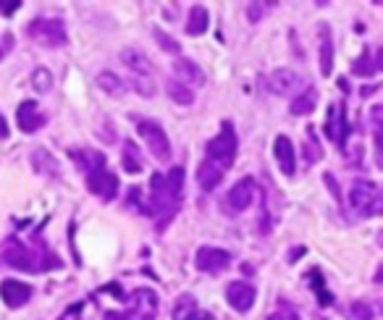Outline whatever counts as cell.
Listing matches in <instances>:
<instances>
[{"instance_id": "obj_39", "label": "cell", "mask_w": 383, "mask_h": 320, "mask_svg": "<svg viewBox=\"0 0 383 320\" xmlns=\"http://www.w3.org/2000/svg\"><path fill=\"white\" fill-rule=\"evenodd\" d=\"M79 310H82V305H74L71 310H66V312H63V318H60V320H82Z\"/></svg>"}, {"instance_id": "obj_6", "label": "cell", "mask_w": 383, "mask_h": 320, "mask_svg": "<svg viewBox=\"0 0 383 320\" xmlns=\"http://www.w3.org/2000/svg\"><path fill=\"white\" fill-rule=\"evenodd\" d=\"M137 131H139V137L145 139V145L150 147V152L155 155L158 160H165L171 158V142H168V134L163 131V126L158 121H150V118H139L137 121Z\"/></svg>"}, {"instance_id": "obj_7", "label": "cell", "mask_w": 383, "mask_h": 320, "mask_svg": "<svg viewBox=\"0 0 383 320\" xmlns=\"http://www.w3.org/2000/svg\"><path fill=\"white\" fill-rule=\"evenodd\" d=\"M255 190H257V184H255V179H252V176L239 179L234 187L229 190V194H226V200H223V210H226L229 216H239V213H244V210L252 205V200H255Z\"/></svg>"}, {"instance_id": "obj_15", "label": "cell", "mask_w": 383, "mask_h": 320, "mask_svg": "<svg viewBox=\"0 0 383 320\" xmlns=\"http://www.w3.org/2000/svg\"><path fill=\"white\" fill-rule=\"evenodd\" d=\"M0 297H3V302L8 307H21L27 305L32 299V286L30 284H24V281H16V278H5L3 284H0Z\"/></svg>"}, {"instance_id": "obj_11", "label": "cell", "mask_w": 383, "mask_h": 320, "mask_svg": "<svg viewBox=\"0 0 383 320\" xmlns=\"http://www.w3.org/2000/svg\"><path fill=\"white\" fill-rule=\"evenodd\" d=\"M194 262L202 273H223L231 265V255L221 247H200Z\"/></svg>"}, {"instance_id": "obj_26", "label": "cell", "mask_w": 383, "mask_h": 320, "mask_svg": "<svg viewBox=\"0 0 383 320\" xmlns=\"http://www.w3.org/2000/svg\"><path fill=\"white\" fill-rule=\"evenodd\" d=\"M165 92H168V98L176 102V105H192L194 102V92L189 87H184L181 82H165Z\"/></svg>"}, {"instance_id": "obj_36", "label": "cell", "mask_w": 383, "mask_h": 320, "mask_svg": "<svg viewBox=\"0 0 383 320\" xmlns=\"http://www.w3.org/2000/svg\"><path fill=\"white\" fill-rule=\"evenodd\" d=\"M263 11H266V5H260V3H250V5H247V14H250L252 24H255V21H260Z\"/></svg>"}, {"instance_id": "obj_19", "label": "cell", "mask_w": 383, "mask_h": 320, "mask_svg": "<svg viewBox=\"0 0 383 320\" xmlns=\"http://www.w3.org/2000/svg\"><path fill=\"white\" fill-rule=\"evenodd\" d=\"M318 63H321V73L323 76L334 71V37H331V27L328 24L318 27Z\"/></svg>"}, {"instance_id": "obj_25", "label": "cell", "mask_w": 383, "mask_h": 320, "mask_svg": "<svg viewBox=\"0 0 383 320\" xmlns=\"http://www.w3.org/2000/svg\"><path fill=\"white\" fill-rule=\"evenodd\" d=\"M121 163H124V171L126 174H139L145 160H142V152L139 147L132 145V142H124V152H121Z\"/></svg>"}, {"instance_id": "obj_8", "label": "cell", "mask_w": 383, "mask_h": 320, "mask_svg": "<svg viewBox=\"0 0 383 320\" xmlns=\"http://www.w3.org/2000/svg\"><path fill=\"white\" fill-rule=\"evenodd\" d=\"M325 137L331 142H336L339 150L347 145V137H349V121H347V105L344 102H334L328 108V116H325Z\"/></svg>"}, {"instance_id": "obj_17", "label": "cell", "mask_w": 383, "mask_h": 320, "mask_svg": "<svg viewBox=\"0 0 383 320\" xmlns=\"http://www.w3.org/2000/svg\"><path fill=\"white\" fill-rule=\"evenodd\" d=\"M273 155H276V163H279L281 174L286 176H294L297 171V150L292 145V139L289 137H276V142H273Z\"/></svg>"}, {"instance_id": "obj_20", "label": "cell", "mask_w": 383, "mask_h": 320, "mask_svg": "<svg viewBox=\"0 0 383 320\" xmlns=\"http://www.w3.org/2000/svg\"><path fill=\"white\" fill-rule=\"evenodd\" d=\"M32 165H34V171L40 176H47V179H58L60 176V165H58V160L53 158L47 150H34L32 152Z\"/></svg>"}, {"instance_id": "obj_37", "label": "cell", "mask_w": 383, "mask_h": 320, "mask_svg": "<svg viewBox=\"0 0 383 320\" xmlns=\"http://www.w3.org/2000/svg\"><path fill=\"white\" fill-rule=\"evenodd\" d=\"M103 320H132V315H126V312H118V310H108Z\"/></svg>"}, {"instance_id": "obj_22", "label": "cell", "mask_w": 383, "mask_h": 320, "mask_svg": "<svg viewBox=\"0 0 383 320\" xmlns=\"http://www.w3.org/2000/svg\"><path fill=\"white\" fill-rule=\"evenodd\" d=\"M207 27H210L207 8L205 5H192L189 21H187V34H192V37H200V34H205L207 32Z\"/></svg>"}, {"instance_id": "obj_21", "label": "cell", "mask_w": 383, "mask_h": 320, "mask_svg": "<svg viewBox=\"0 0 383 320\" xmlns=\"http://www.w3.org/2000/svg\"><path fill=\"white\" fill-rule=\"evenodd\" d=\"M223 171L221 168H216L213 163H207V160H202L200 163V168H197V181H200V187H202V192H213L216 187H221L223 181Z\"/></svg>"}, {"instance_id": "obj_31", "label": "cell", "mask_w": 383, "mask_h": 320, "mask_svg": "<svg viewBox=\"0 0 383 320\" xmlns=\"http://www.w3.org/2000/svg\"><path fill=\"white\" fill-rule=\"evenodd\" d=\"M32 87H34V92H47V89L53 87V73L47 71V69H34Z\"/></svg>"}, {"instance_id": "obj_9", "label": "cell", "mask_w": 383, "mask_h": 320, "mask_svg": "<svg viewBox=\"0 0 383 320\" xmlns=\"http://www.w3.org/2000/svg\"><path fill=\"white\" fill-rule=\"evenodd\" d=\"M87 190L92 192V194H97L100 200H113L118 194V179L116 174H111L105 165H100V168H92V171H87Z\"/></svg>"}, {"instance_id": "obj_5", "label": "cell", "mask_w": 383, "mask_h": 320, "mask_svg": "<svg viewBox=\"0 0 383 320\" xmlns=\"http://www.w3.org/2000/svg\"><path fill=\"white\" fill-rule=\"evenodd\" d=\"M30 37L43 47H63L69 43V34H66V24L58 16H37L30 24Z\"/></svg>"}, {"instance_id": "obj_3", "label": "cell", "mask_w": 383, "mask_h": 320, "mask_svg": "<svg viewBox=\"0 0 383 320\" xmlns=\"http://www.w3.org/2000/svg\"><path fill=\"white\" fill-rule=\"evenodd\" d=\"M349 205L354 207V213L362 216V218L381 216L383 210L381 187L375 181H368V179H357L349 187Z\"/></svg>"}, {"instance_id": "obj_32", "label": "cell", "mask_w": 383, "mask_h": 320, "mask_svg": "<svg viewBox=\"0 0 383 320\" xmlns=\"http://www.w3.org/2000/svg\"><path fill=\"white\" fill-rule=\"evenodd\" d=\"M352 71L357 73V76H373V73L378 71V66H375V63H370V53L368 50H362V56L354 60Z\"/></svg>"}, {"instance_id": "obj_27", "label": "cell", "mask_w": 383, "mask_h": 320, "mask_svg": "<svg viewBox=\"0 0 383 320\" xmlns=\"http://www.w3.org/2000/svg\"><path fill=\"white\" fill-rule=\"evenodd\" d=\"M307 281L312 284V291H315V297H318V302H321V305H331V302H334V297H331L328 289H325V281H323V276H321V271H318V268H312V271H310Z\"/></svg>"}, {"instance_id": "obj_16", "label": "cell", "mask_w": 383, "mask_h": 320, "mask_svg": "<svg viewBox=\"0 0 383 320\" xmlns=\"http://www.w3.org/2000/svg\"><path fill=\"white\" fill-rule=\"evenodd\" d=\"M174 76H176V82H181L184 87H189V89H192V84H194V87H205V82H207L205 71L189 58L174 60Z\"/></svg>"}, {"instance_id": "obj_29", "label": "cell", "mask_w": 383, "mask_h": 320, "mask_svg": "<svg viewBox=\"0 0 383 320\" xmlns=\"http://www.w3.org/2000/svg\"><path fill=\"white\" fill-rule=\"evenodd\" d=\"M129 87L137 92V95H142V98H152L158 87H155V82L150 79V76H129V82H126Z\"/></svg>"}, {"instance_id": "obj_35", "label": "cell", "mask_w": 383, "mask_h": 320, "mask_svg": "<svg viewBox=\"0 0 383 320\" xmlns=\"http://www.w3.org/2000/svg\"><path fill=\"white\" fill-rule=\"evenodd\" d=\"M152 37L158 40V45H161L165 53H178V50H181V47H178V43H174V40H171V37H168V34H165L163 30H152Z\"/></svg>"}, {"instance_id": "obj_28", "label": "cell", "mask_w": 383, "mask_h": 320, "mask_svg": "<svg viewBox=\"0 0 383 320\" xmlns=\"http://www.w3.org/2000/svg\"><path fill=\"white\" fill-rule=\"evenodd\" d=\"M71 158L84 168V171H92V168H100L105 165V158L100 152H95V150H84V152H71Z\"/></svg>"}, {"instance_id": "obj_13", "label": "cell", "mask_w": 383, "mask_h": 320, "mask_svg": "<svg viewBox=\"0 0 383 320\" xmlns=\"http://www.w3.org/2000/svg\"><path fill=\"white\" fill-rule=\"evenodd\" d=\"M16 124H19V129L24 131V134H34V131H40L47 124L45 116L40 113V105L34 100H24L19 105V111H16Z\"/></svg>"}, {"instance_id": "obj_14", "label": "cell", "mask_w": 383, "mask_h": 320, "mask_svg": "<svg viewBox=\"0 0 383 320\" xmlns=\"http://www.w3.org/2000/svg\"><path fill=\"white\" fill-rule=\"evenodd\" d=\"M255 297H257V291L244 281H234L226 286V302L234 307L236 312H247L255 305Z\"/></svg>"}, {"instance_id": "obj_4", "label": "cell", "mask_w": 383, "mask_h": 320, "mask_svg": "<svg viewBox=\"0 0 383 320\" xmlns=\"http://www.w3.org/2000/svg\"><path fill=\"white\" fill-rule=\"evenodd\" d=\"M236 131L231 126V121H223L221 126V134L218 137H213L210 142H207V155L205 160L207 163H213L216 168H221L223 174L234 165V158H236Z\"/></svg>"}, {"instance_id": "obj_23", "label": "cell", "mask_w": 383, "mask_h": 320, "mask_svg": "<svg viewBox=\"0 0 383 320\" xmlns=\"http://www.w3.org/2000/svg\"><path fill=\"white\" fill-rule=\"evenodd\" d=\"M315 105H318V92L312 87H307L302 95H294V100L289 105V111L294 113V116H310L312 111H315Z\"/></svg>"}, {"instance_id": "obj_10", "label": "cell", "mask_w": 383, "mask_h": 320, "mask_svg": "<svg viewBox=\"0 0 383 320\" xmlns=\"http://www.w3.org/2000/svg\"><path fill=\"white\" fill-rule=\"evenodd\" d=\"M302 76L292 69H276V71L268 76V89L273 95H281V98H292L302 89Z\"/></svg>"}, {"instance_id": "obj_33", "label": "cell", "mask_w": 383, "mask_h": 320, "mask_svg": "<svg viewBox=\"0 0 383 320\" xmlns=\"http://www.w3.org/2000/svg\"><path fill=\"white\" fill-rule=\"evenodd\" d=\"M268 320H299V312H297L289 302H279V307L270 312V318Z\"/></svg>"}, {"instance_id": "obj_1", "label": "cell", "mask_w": 383, "mask_h": 320, "mask_svg": "<svg viewBox=\"0 0 383 320\" xmlns=\"http://www.w3.org/2000/svg\"><path fill=\"white\" fill-rule=\"evenodd\" d=\"M184 194V168H171L168 174H152L150 176V216H155L163 226L176 216L178 203Z\"/></svg>"}, {"instance_id": "obj_24", "label": "cell", "mask_w": 383, "mask_h": 320, "mask_svg": "<svg viewBox=\"0 0 383 320\" xmlns=\"http://www.w3.org/2000/svg\"><path fill=\"white\" fill-rule=\"evenodd\" d=\"M197 315H200V305H197V299L189 297V294H184V297H178V302L174 305L171 320H197Z\"/></svg>"}, {"instance_id": "obj_30", "label": "cell", "mask_w": 383, "mask_h": 320, "mask_svg": "<svg viewBox=\"0 0 383 320\" xmlns=\"http://www.w3.org/2000/svg\"><path fill=\"white\" fill-rule=\"evenodd\" d=\"M97 84H100L105 92L116 95V98L121 95V92H124V89H126V84H124V82H121V79H118L113 71H103V73H100V76H97Z\"/></svg>"}, {"instance_id": "obj_18", "label": "cell", "mask_w": 383, "mask_h": 320, "mask_svg": "<svg viewBox=\"0 0 383 320\" xmlns=\"http://www.w3.org/2000/svg\"><path fill=\"white\" fill-rule=\"evenodd\" d=\"M121 63L126 66L129 76H150V79H152V63H150V58L142 50H137V47H124V50H121Z\"/></svg>"}, {"instance_id": "obj_12", "label": "cell", "mask_w": 383, "mask_h": 320, "mask_svg": "<svg viewBox=\"0 0 383 320\" xmlns=\"http://www.w3.org/2000/svg\"><path fill=\"white\" fill-rule=\"evenodd\" d=\"M129 307L139 320H155L161 299L152 289H134L132 297H129Z\"/></svg>"}, {"instance_id": "obj_42", "label": "cell", "mask_w": 383, "mask_h": 320, "mask_svg": "<svg viewBox=\"0 0 383 320\" xmlns=\"http://www.w3.org/2000/svg\"><path fill=\"white\" fill-rule=\"evenodd\" d=\"M197 320H216L207 310H200V315H197Z\"/></svg>"}, {"instance_id": "obj_41", "label": "cell", "mask_w": 383, "mask_h": 320, "mask_svg": "<svg viewBox=\"0 0 383 320\" xmlns=\"http://www.w3.org/2000/svg\"><path fill=\"white\" fill-rule=\"evenodd\" d=\"M8 137V126H5V118L0 116V139H5Z\"/></svg>"}, {"instance_id": "obj_40", "label": "cell", "mask_w": 383, "mask_h": 320, "mask_svg": "<svg viewBox=\"0 0 383 320\" xmlns=\"http://www.w3.org/2000/svg\"><path fill=\"white\" fill-rule=\"evenodd\" d=\"M0 11H3V14H14V11H19V3H11V5H0Z\"/></svg>"}, {"instance_id": "obj_2", "label": "cell", "mask_w": 383, "mask_h": 320, "mask_svg": "<svg viewBox=\"0 0 383 320\" xmlns=\"http://www.w3.org/2000/svg\"><path fill=\"white\" fill-rule=\"evenodd\" d=\"M0 260L5 262V265H11V268L27 271V273H45L47 268H58L60 265V260L47 247L32 249L24 242H19V239H8L3 244Z\"/></svg>"}, {"instance_id": "obj_38", "label": "cell", "mask_w": 383, "mask_h": 320, "mask_svg": "<svg viewBox=\"0 0 383 320\" xmlns=\"http://www.w3.org/2000/svg\"><path fill=\"white\" fill-rule=\"evenodd\" d=\"M11 47H14V37H11V34H5V40H3V45H0V58H3V56H8V53H11Z\"/></svg>"}, {"instance_id": "obj_34", "label": "cell", "mask_w": 383, "mask_h": 320, "mask_svg": "<svg viewBox=\"0 0 383 320\" xmlns=\"http://www.w3.org/2000/svg\"><path fill=\"white\" fill-rule=\"evenodd\" d=\"M349 315H352V320H375V312L368 302H354L349 307Z\"/></svg>"}]
</instances>
